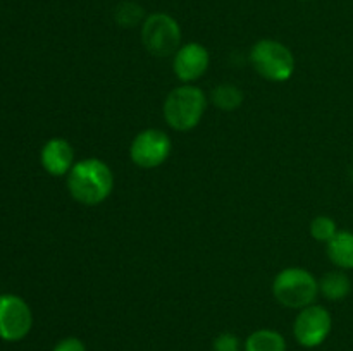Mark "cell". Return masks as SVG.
Instances as JSON below:
<instances>
[{"label": "cell", "mask_w": 353, "mask_h": 351, "mask_svg": "<svg viewBox=\"0 0 353 351\" xmlns=\"http://www.w3.org/2000/svg\"><path fill=\"white\" fill-rule=\"evenodd\" d=\"M33 327V312L26 299L17 295H0V339L23 341Z\"/></svg>", "instance_id": "ba28073f"}, {"label": "cell", "mask_w": 353, "mask_h": 351, "mask_svg": "<svg viewBox=\"0 0 353 351\" xmlns=\"http://www.w3.org/2000/svg\"><path fill=\"white\" fill-rule=\"evenodd\" d=\"M52 351H86V346L79 337L69 336L59 341Z\"/></svg>", "instance_id": "ac0fdd59"}, {"label": "cell", "mask_w": 353, "mask_h": 351, "mask_svg": "<svg viewBox=\"0 0 353 351\" xmlns=\"http://www.w3.org/2000/svg\"><path fill=\"white\" fill-rule=\"evenodd\" d=\"M147 17L145 9L138 2L133 0H124V2L117 3V7L114 9V21L119 24L121 28H137L141 26Z\"/></svg>", "instance_id": "9a60e30c"}, {"label": "cell", "mask_w": 353, "mask_h": 351, "mask_svg": "<svg viewBox=\"0 0 353 351\" xmlns=\"http://www.w3.org/2000/svg\"><path fill=\"white\" fill-rule=\"evenodd\" d=\"M181 26L168 12H152L141 24V41L148 54L172 57L181 47Z\"/></svg>", "instance_id": "5b68a950"}, {"label": "cell", "mask_w": 353, "mask_h": 351, "mask_svg": "<svg viewBox=\"0 0 353 351\" xmlns=\"http://www.w3.org/2000/svg\"><path fill=\"white\" fill-rule=\"evenodd\" d=\"M352 292V279L341 268L326 272L319 279V295L330 301H341Z\"/></svg>", "instance_id": "7c38bea8"}, {"label": "cell", "mask_w": 353, "mask_h": 351, "mask_svg": "<svg viewBox=\"0 0 353 351\" xmlns=\"http://www.w3.org/2000/svg\"><path fill=\"white\" fill-rule=\"evenodd\" d=\"M207 110V96L196 85L181 83L168 93L162 114L169 127L179 133L192 131L202 123Z\"/></svg>", "instance_id": "7a4b0ae2"}, {"label": "cell", "mask_w": 353, "mask_h": 351, "mask_svg": "<svg viewBox=\"0 0 353 351\" xmlns=\"http://www.w3.org/2000/svg\"><path fill=\"white\" fill-rule=\"evenodd\" d=\"M212 351H243L240 337L233 332H221L212 343Z\"/></svg>", "instance_id": "e0dca14e"}, {"label": "cell", "mask_w": 353, "mask_h": 351, "mask_svg": "<svg viewBox=\"0 0 353 351\" xmlns=\"http://www.w3.org/2000/svg\"><path fill=\"white\" fill-rule=\"evenodd\" d=\"M210 100H212L214 105L219 110L224 112H233L238 110L243 103L245 95L241 92V88H238L236 85H231V83H223V85L216 86L210 93Z\"/></svg>", "instance_id": "5bb4252c"}, {"label": "cell", "mask_w": 353, "mask_h": 351, "mask_svg": "<svg viewBox=\"0 0 353 351\" xmlns=\"http://www.w3.org/2000/svg\"><path fill=\"white\" fill-rule=\"evenodd\" d=\"M326 253L333 265L341 270L353 268V233L352 231H338L336 236L326 244Z\"/></svg>", "instance_id": "8fae6325"}, {"label": "cell", "mask_w": 353, "mask_h": 351, "mask_svg": "<svg viewBox=\"0 0 353 351\" xmlns=\"http://www.w3.org/2000/svg\"><path fill=\"white\" fill-rule=\"evenodd\" d=\"M272 295L279 305L302 310L316 303L319 296V279L303 267H286L276 274Z\"/></svg>", "instance_id": "3957f363"}, {"label": "cell", "mask_w": 353, "mask_h": 351, "mask_svg": "<svg viewBox=\"0 0 353 351\" xmlns=\"http://www.w3.org/2000/svg\"><path fill=\"white\" fill-rule=\"evenodd\" d=\"M210 64V55L205 45L199 41H188L181 45L172 55V72L181 83L195 85L207 72Z\"/></svg>", "instance_id": "9c48e42d"}, {"label": "cell", "mask_w": 353, "mask_h": 351, "mask_svg": "<svg viewBox=\"0 0 353 351\" xmlns=\"http://www.w3.org/2000/svg\"><path fill=\"white\" fill-rule=\"evenodd\" d=\"M300 2H310V0H300Z\"/></svg>", "instance_id": "d6986e66"}, {"label": "cell", "mask_w": 353, "mask_h": 351, "mask_svg": "<svg viewBox=\"0 0 353 351\" xmlns=\"http://www.w3.org/2000/svg\"><path fill=\"white\" fill-rule=\"evenodd\" d=\"M68 189L72 200L86 206L105 202L114 189L112 169L102 158H83L68 174Z\"/></svg>", "instance_id": "6da1fadb"}, {"label": "cell", "mask_w": 353, "mask_h": 351, "mask_svg": "<svg viewBox=\"0 0 353 351\" xmlns=\"http://www.w3.org/2000/svg\"><path fill=\"white\" fill-rule=\"evenodd\" d=\"M252 67L261 78L271 83H285L295 72V55L288 45L274 38H262L255 41L250 50Z\"/></svg>", "instance_id": "277c9868"}, {"label": "cell", "mask_w": 353, "mask_h": 351, "mask_svg": "<svg viewBox=\"0 0 353 351\" xmlns=\"http://www.w3.org/2000/svg\"><path fill=\"white\" fill-rule=\"evenodd\" d=\"M172 151V141L168 133L157 127L140 131L130 145V158L137 167L157 169Z\"/></svg>", "instance_id": "52a82bcc"}, {"label": "cell", "mask_w": 353, "mask_h": 351, "mask_svg": "<svg viewBox=\"0 0 353 351\" xmlns=\"http://www.w3.org/2000/svg\"><path fill=\"white\" fill-rule=\"evenodd\" d=\"M40 164L48 174L55 178L68 176L76 164L74 148L64 138H52L41 147Z\"/></svg>", "instance_id": "30bf717a"}, {"label": "cell", "mask_w": 353, "mask_h": 351, "mask_svg": "<svg viewBox=\"0 0 353 351\" xmlns=\"http://www.w3.org/2000/svg\"><path fill=\"white\" fill-rule=\"evenodd\" d=\"M309 231L310 236H312L314 240L327 244L334 236H336V233L340 229H338L334 219H331V217L327 215H317L316 219H312V222H310Z\"/></svg>", "instance_id": "2e32d148"}, {"label": "cell", "mask_w": 353, "mask_h": 351, "mask_svg": "<svg viewBox=\"0 0 353 351\" xmlns=\"http://www.w3.org/2000/svg\"><path fill=\"white\" fill-rule=\"evenodd\" d=\"M285 336L274 329H257L243 343V351H286Z\"/></svg>", "instance_id": "4fadbf2b"}, {"label": "cell", "mask_w": 353, "mask_h": 351, "mask_svg": "<svg viewBox=\"0 0 353 351\" xmlns=\"http://www.w3.org/2000/svg\"><path fill=\"white\" fill-rule=\"evenodd\" d=\"M331 329H333V317L330 310L317 303L299 310V315L293 322L295 341L307 350L321 346L330 337Z\"/></svg>", "instance_id": "8992f818"}]
</instances>
